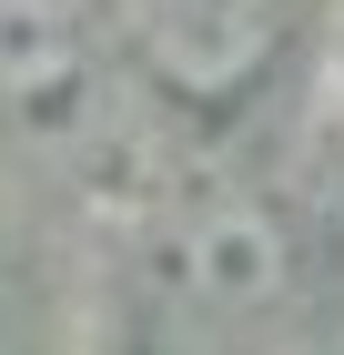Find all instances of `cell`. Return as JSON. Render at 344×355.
I'll return each instance as SVG.
<instances>
[{"instance_id": "6da1fadb", "label": "cell", "mask_w": 344, "mask_h": 355, "mask_svg": "<svg viewBox=\"0 0 344 355\" xmlns=\"http://www.w3.org/2000/svg\"><path fill=\"white\" fill-rule=\"evenodd\" d=\"M122 41L172 102H233L284 51V0H111Z\"/></svg>"}, {"instance_id": "7a4b0ae2", "label": "cell", "mask_w": 344, "mask_h": 355, "mask_svg": "<svg viewBox=\"0 0 344 355\" xmlns=\"http://www.w3.org/2000/svg\"><path fill=\"white\" fill-rule=\"evenodd\" d=\"M91 61L81 0H0V122L10 112H51Z\"/></svg>"}, {"instance_id": "3957f363", "label": "cell", "mask_w": 344, "mask_h": 355, "mask_svg": "<svg viewBox=\"0 0 344 355\" xmlns=\"http://www.w3.org/2000/svg\"><path fill=\"white\" fill-rule=\"evenodd\" d=\"M172 274H183L203 304H264L273 284H284V234H273L253 203H212V214L183 223Z\"/></svg>"}]
</instances>
